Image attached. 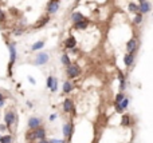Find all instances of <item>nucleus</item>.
Segmentation results:
<instances>
[{
  "mask_svg": "<svg viewBox=\"0 0 153 143\" xmlns=\"http://www.w3.org/2000/svg\"><path fill=\"white\" fill-rule=\"evenodd\" d=\"M52 79H54V76H49V79H47V87H51V83H52Z\"/></svg>",
  "mask_w": 153,
  "mask_h": 143,
  "instance_id": "28",
  "label": "nucleus"
},
{
  "mask_svg": "<svg viewBox=\"0 0 153 143\" xmlns=\"http://www.w3.org/2000/svg\"><path fill=\"white\" fill-rule=\"evenodd\" d=\"M71 131H73V126L70 124V123H66V124L63 126V135L65 136H71Z\"/></svg>",
  "mask_w": 153,
  "mask_h": 143,
  "instance_id": "14",
  "label": "nucleus"
},
{
  "mask_svg": "<svg viewBox=\"0 0 153 143\" xmlns=\"http://www.w3.org/2000/svg\"><path fill=\"white\" fill-rule=\"evenodd\" d=\"M54 119H56V114H52V115L50 116V120H54Z\"/></svg>",
  "mask_w": 153,
  "mask_h": 143,
  "instance_id": "33",
  "label": "nucleus"
},
{
  "mask_svg": "<svg viewBox=\"0 0 153 143\" xmlns=\"http://www.w3.org/2000/svg\"><path fill=\"white\" fill-rule=\"evenodd\" d=\"M12 138L11 135H4V136H0V143H11Z\"/></svg>",
  "mask_w": 153,
  "mask_h": 143,
  "instance_id": "21",
  "label": "nucleus"
},
{
  "mask_svg": "<svg viewBox=\"0 0 153 143\" xmlns=\"http://www.w3.org/2000/svg\"><path fill=\"white\" fill-rule=\"evenodd\" d=\"M50 143H63V140H61V139H51V140H50Z\"/></svg>",
  "mask_w": 153,
  "mask_h": 143,
  "instance_id": "29",
  "label": "nucleus"
},
{
  "mask_svg": "<svg viewBox=\"0 0 153 143\" xmlns=\"http://www.w3.org/2000/svg\"><path fill=\"white\" fill-rule=\"evenodd\" d=\"M124 98H125V96H124V94H122V92H120V94L115 96V103H120V102H121Z\"/></svg>",
  "mask_w": 153,
  "mask_h": 143,
  "instance_id": "27",
  "label": "nucleus"
},
{
  "mask_svg": "<svg viewBox=\"0 0 153 143\" xmlns=\"http://www.w3.org/2000/svg\"><path fill=\"white\" fill-rule=\"evenodd\" d=\"M47 21H49V18H45V19H42V20L39 21V23H38V24H36V25H35V27H36V28L42 27V25H45L46 23H47Z\"/></svg>",
  "mask_w": 153,
  "mask_h": 143,
  "instance_id": "26",
  "label": "nucleus"
},
{
  "mask_svg": "<svg viewBox=\"0 0 153 143\" xmlns=\"http://www.w3.org/2000/svg\"><path fill=\"white\" fill-rule=\"evenodd\" d=\"M152 10V6H150V3L148 1V0H144V1H141L138 6V12L140 14H148L149 11Z\"/></svg>",
  "mask_w": 153,
  "mask_h": 143,
  "instance_id": "4",
  "label": "nucleus"
},
{
  "mask_svg": "<svg viewBox=\"0 0 153 143\" xmlns=\"http://www.w3.org/2000/svg\"><path fill=\"white\" fill-rule=\"evenodd\" d=\"M118 79H120V90H125V76L122 72H118Z\"/></svg>",
  "mask_w": 153,
  "mask_h": 143,
  "instance_id": "15",
  "label": "nucleus"
},
{
  "mask_svg": "<svg viewBox=\"0 0 153 143\" xmlns=\"http://www.w3.org/2000/svg\"><path fill=\"white\" fill-rule=\"evenodd\" d=\"M129 123H130V116H129V115H124V116H122V124H124V126H129Z\"/></svg>",
  "mask_w": 153,
  "mask_h": 143,
  "instance_id": "24",
  "label": "nucleus"
},
{
  "mask_svg": "<svg viewBox=\"0 0 153 143\" xmlns=\"http://www.w3.org/2000/svg\"><path fill=\"white\" fill-rule=\"evenodd\" d=\"M71 90H73L71 83H70V82H65V83H63V91H65V92H70Z\"/></svg>",
  "mask_w": 153,
  "mask_h": 143,
  "instance_id": "20",
  "label": "nucleus"
},
{
  "mask_svg": "<svg viewBox=\"0 0 153 143\" xmlns=\"http://www.w3.org/2000/svg\"><path fill=\"white\" fill-rule=\"evenodd\" d=\"M28 80H30V83H32V84H35V80L34 79H32L31 76H28Z\"/></svg>",
  "mask_w": 153,
  "mask_h": 143,
  "instance_id": "34",
  "label": "nucleus"
},
{
  "mask_svg": "<svg viewBox=\"0 0 153 143\" xmlns=\"http://www.w3.org/2000/svg\"><path fill=\"white\" fill-rule=\"evenodd\" d=\"M138 1H140V3H141V1H144V0H138Z\"/></svg>",
  "mask_w": 153,
  "mask_h": 143,
  "instance_id": "38",
  "label": "nucleus"
},
{
  "mask_svg": "<svg viewBox=\"0 0 153 143\" xmlns=\"http://www.w3.org/2000/svg\"><path fill=\"white\" fill-rule=\"evenodd\" d=\"M61 62H62V64L63 66H69V64H71V62H70V58H69V55L67 54H63L62 56H61Z\"/></svg>",
  "mask_w": 153,
  "mask_h": 143,
  "instance_id": "16",
  "label": "nucleus"
},
{
  "mask_svg": "<svg viewBox=\"0 0 153 143\" xmlns=\"http://www.w3.org/2000/svg\"><path fill=\"white\" fill-rule=\"evenodd\" d=\"M35 131L32 133V138L34 139H43L46 136V130L45 129H39V127H36V129H34Z\"/></svg>",
  "mask_w": 153,
  "mask_h": 143,
  "instance_id": "5",
  "label": "nucleus"
},
{
  "mask_svg": "<svg viewBox=\"0 0 153 143\" xmlns=\"http://www.w3.org/2000/svg\"><path fill=\"white\" fill-rule=\"evenodd\" d=\"M50 59V56L47 52H42V54H39L38 56H36V59H35V64L36 66H43V64H46V63L49 62Z\"/></svg>",
  "mask_w": 153,
  "mask_h": 143,
  "instance_id": "2",
  "label": "nucleus"
},
{
  "mask_svg": "<svg viewBox=\"0 0 153 143\" xmlns=\"http://www.w3.org/2000/svg\"><path fill=\"white\" fill-rule=\"evenodd\" d=\"M4 18H6V16H4V12H3L1 10H0V21H3Z\"/></svg>",
  "mask_w": 153,
  "mask_h": 143,
  "instance_id": "30",
  "label": "nucleus"
},
{
  "mask_svg": "<svg viewBox=\"0 0 153 143\" xmlns=\"http://www.w3.org/2000/svg\"><path fill=\"white\" fill-rule=\"evenodd\" d=\"M0 99H4V96H3V94L0 92Z\"/></svg>",
  "mask_w": 153,
  "mask_h": 143,
  "instance_id": "37",
  "label": "nucleus"
},
{
  "mask_svg": "<svg viewBox=\"0 0 153 143\" xmlns=\"http://www.w3.org/2000/svg\"><path fill=\"white\" fill-rule=\"evenodd\" d=\"M143 23V14L136 12V18H134V24H141Z\"/></svg>",
  "mask_w": 153,
  "mask_h": 143,
  "instance_id": "19",
  "label": "nucleus"
},
{
  "mask_svg": "<svg viewBox=\"0 0 153 143\" xmlns=\"http://www.w3.org/2000/svg\"><path fill=\"white\" fill-rule=\"evenodd\" d=\"M0 130H1V131H6V130H7V127H6V126H3V124H0Z\"/></svg>",
  "mask_w": 153,
  "mask_h": 143,
  "instance_id": "32",
  "label": "nucleus"
},
{
  "mask_svg": "<svg viewBox=\"0 0 153 143\" xmlns=\"http://www.w3.org/2000/svg\"><path fill=\"white\" fill-rule=\"evenodd\" d=\"M129 10L133 11V12H138V6H136L134 3H130L129 4Z\"/></svg>",
  "mask_w": 153,
  "mask_h": 143,
  "instance_id": "25",
  "label": "nucleus"
},
{
  "mask_svg": "<svg viewBox=\"0 0 153 143\" xmlns=\"http://www.w3.org/2000/svg\"><path fill=\"white\" fill-rule=\"evenodd\" d=\"M8 48H10V56H11L10 64H12V63L16 62V50H15L14 44H8Z\"/></svg>",
  "mask_w": 153,
  "mask_h": 143,
  "instance_id": "10",
  "label": "nucleus"
},
{
  "mask_svg": "<svg viewBox=\"0 0 153 143\" xmlns=\"http://www.w3.org/2000/svg\"><path fill=\"white\" fill-rule=\"evenodd\" d=\"M40 126V119L39 118H30V120H28V127L30 129H36V127H39Z\"/></svg>",
  "mask_w": 153,
  "mask_h": 143,
  "instance_id": "9",
  "label": "nucleus"
},
{
  "mask_svg": "<svg viewBox=\"0 0 153 143\" xmlns=\"http://www.w3.org/2000/svg\"><path fill=\"white\" fill-rule=\"evenodd\" d=\"M66 72H67V76L69 78H75V76L79 75L81 68L76 66V64H69V66H67Z\"/></svg>",
  "mask_w": 153,
  "mask_h": 143,
  "instance_id": "1",
  "label": "nucleus"
},
{
  "mask_svg": "<svg viewBox=\"0 0 153 143\" xmlns=\"http://www.w3.org/2000/svg\"><path fill=\"white\" fill-rule=\"evenodd\" d=\"M4 106V99H0V107H3Z\"/></svg>",
  "mask_w": 153,
  "mask_h": 143,
  "instance_id": "36",
  "label": "nucleus"
},
{
  "mask_svg": "<svg viewBox=\"0 0 153 143\" xmlns=\"http://www.w3.org/2000/svg\"><path fill=\"white\" fill-rule=\"evenodd\" d=\"M137 50V42L136 39H130L128 43H126V51L129 54H134V51Z\"/></svg>",
  "mask_w": 153,
  "mask_h": 143,
  "instance_id": "6",
  "label": "nucleus"
},
{
  "mask_svg": "<svg viewBox=\"0 0 153 143\" xmlns=\"http://www.w3.org/2000/svg\"><path fill=\"white\" fill-rule=\"evenodd\" d=\"M118 104L121 106V108H122V110H125V108L128 107V104H129V99L124 98V99H122V100H121V102H120V103H118Z\"/></svg>",
  "mask_w": 153,
  "mask_h": 143,
  "instance_id": "22",
  "label": "nucleus"
},
{
  "mask_svg": "<svg viewBox=\"0 0 153 143\" xmlns=\"http://www.w3.org/2000/svg\"><path fill=\"white\" fill-rule=\"evenodd\" d=\"M50 88H51V91H52V92H55V91H56V88H58V80H56L55 78L52 79V83H51V87H50Z\"/></svg>",
  "mask_w": 153,
  "mask_h": 143,
  "instance_id": "23",
  "label": "nucleus"
},
{
  "mask_svg": "<svg viewBox=\"0 0 153 143\" xmlns=\"http://www.w3.org/2000/svg\"><path fill=\"white\" fill-rule=\"evenodd\" d=\"M124 63H125V66L130 67L134 63V54H126L125 56H124Z\"/></svg>",
  "mask_w": 153,
  "mask_h": 143,
  "instance_id": "8",
  "label": "nucleus"
},
{
  "mask_svg": "<svg viewBox=\"0 0 153 143\" xmlns=\"http://www.w3.org/2000/svg\"><path fill=\"white\" fill-rule=\"evenodd\" d=\"M63 143H65V142H63Z\"/></svg>",
  "mask_w": 153,
  "mask_h": 143,
  "instance_id": "39",
  "label": "nucleus"
},
{
  "mask_svg": "<svg viewBox=\"0 0 153 143\" xmlns=\"http://www.w3.org/2000/svg\"><path fill=\"white\" fill-rule=\"evenodd\" d=\"M43 45H45V42H43V40H39V42L34 43V45L31 47V50H32V51H36V50L43 48Z\"/></svg>",
  "mask_w": 153,
  "mask_h": 143,
  "instance_id": "17",
  "label": "nucleus"
},
{
  "mask_svg": "<svg viewBox=\"0 0 153 143\" xmlns=\"http://www.w3.org/2000/svg\"><path fill=\"white\" fill-rule=\"evenodd\" d=\"M4 120H6V124H7V127H11V126L14 124V120H15L14 111H8L7 114H6V116H4Z\"/></svg>",
  "mask_w": 153,
  "mask_h": 143,
  "instance_id": "7",
  "label": "nucleus"
},
{
  "mask_svg": "<svg viewBox=\"0 0 153 143\" xmlns=\"http://www.w3.org/2000/svg\"><path fill=\"white\" fill-rule=\"evenodd\" d=\"M63 110L66 112H70V111H73L74 107H73V102L70 100V99H66V100L63 102Z\"/></svg>",
  "mask_w": 153,
  "mask_h": 143,
  "instance_id": "12",
  "label": "nucleus"
},
{
  "mask_svg": "<svg viewBox=\"0 0 153 143\" xmlns=\"http://www.w3.org/2000/svg\"><path fill=\"white\" fill-rule=\"evenodd\" d=\"M58 10H59V1L58 0H51L49 3V6H47V12L50 15H54V14H56Z\"/></svg>",
  "mask_w": 153,
  "mask_h": 143,
  "instance_id": "3",
  "label": "nucleus"
},
{
  "mask_svg": "<svg viewBox=\"0 0 153 143\" xmlns=\"http://www.w3.org/2000/svg\"><path fill=\"white\" fill-rule=\"evenodd\" d=\"M39 143H50V142H49V140H46L45 138H43V139H40V142H39Z\"/></svg>",
  "mask_w": 153,
  "mask_h": 143,
  "instance_id": "35",
  "label": "nucleus"
},
{
  "mask_svg": "<svg viewBox=\"0 0 153 143\" xmlns=\"http://www.w3.org/2000/svg\"><path fill=\"white\" fill-rule=\"evenodd\" d=\"M71 19H73V21L75 23V21H79L83 19V16H82V14L81 12H74L73 15H71Z\"/></svg>",
  "mask_w": 153,
  "mask_h": 143,
  "instance_id": "18",
  "label": "nucleus"
},
{
  "mask_svg": "<svg viewBox=\"0 0 153 143\" xmlns=\"http://www.w3.org/2000/svg\"><path fill=\"white\" fill-rule=\"evenodd\" d=\"M117 111H118V112H121V111H124V110H122V108H121V106H120V104H118V103H117Z\"/></svg>",
  "mask_w": 153,
  "mask_h": 143,
  "instance_id": "31",
  "label": "nucleus"
},
{
  "mask_svg": "<svg viewBox=\"0 0 153 143\" xmlns=\"http://www.w3.org/2000/svg\"><path fill=\"white\" fill-rule=\"evenodd\" d=\"M87 25H89V21L85 20V19H82V20L75 21V23H74V27H75L76 30H85Z\"/></svg>",
  "mask_w": 153,
  "mask_h": 143,
  "instance_id": "11",
  "label": "nucleus"
},
{
  "mask_svg": "<svg viewBox=\"0 0 153 143\" xmlns=\"http://www.w3.org/2000/svg\"><path fill=\"white\" fill-rule=\"evenodd\" d=\"M75 44H76V42H75V39H74L73 36H70L69 39H66V42H65V47H66V48L73 50L74 47H75Z\"/></svg>",
  "mask_w": 153,
  "mask_h": 143,
  "instance_id": "13",
  "label": "nucleus"
}]
</instances>
